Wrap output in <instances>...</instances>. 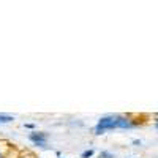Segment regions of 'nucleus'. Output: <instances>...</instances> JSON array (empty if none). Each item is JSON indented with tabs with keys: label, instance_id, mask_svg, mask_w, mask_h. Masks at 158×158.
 Masks as SVG:
<instances>
[{
	"label": "nucleus",
	"instance_id": "f257e3e1",
	"mask_svg": "<svg viewBox=\"0 0 158 158\" xmlns=\"http://www.w3.org/2000/svg\"><path fill=\"white\" fill-rule=\"evenodd\" d=\"M138 127H139V122H135L128 115L108 114V115L100 117V120L97 122L94 131L97 136H100V135H104L106 131H111V130H133Z\"/></svg>",
	"mask_w": 158,
	"mask_h": 158
},
{
	"label": "nucleus",
	"instance_id": "f03ea898",
	"mask_svg": "<svg viewBox=\"0 0 158 158\" xmlns=\"http://www.w3.org/2000/svg\"><path fill=\"white\" fill-rule=\"evenodd\" d=\"M48 133H44V131H32V133L29 135V139L30 142H33L36 147H46L48 144Z\"/></svg>",
	"mask_w": 158,
	"mask_h": 158
},
{
	"label": "nucleus",
	"instance_id": "7ed1b4c3",
	"mask_svg": "<svg viewBox=\"0 0 158 158\" xmlns=\"http://www.w3.org/2000/svg\"><path fill=\"white\" fill-rule=\"evenodd\" d=\"M15 120V117L13 115H8V114H0V125H3V123H10Z\"/></svg>",
	"mask_w": 158,
	"mask_h": 158
},
{
	"label": "nucleus",
	"instance_id": "20e7f679",
	"mask_svg": "<svg viewBox=\"0 0 158 158\" xmlns=\"http://www.w3.org/2000/svg\"><path fill=\"white\" fill-rule=\"evenodd\" d=\"M98 158H115V155L112 152H109V150H101L98 153Z\"/></svg>",
	"mask_w": 158,
	"mask_h": 158
},
{
	"label": "nucleus",
	"instance_id": "39448f33",
	"mask_svg": "<svg viewBox=\"0 0 158 158\" xmlns=\"http://www.w3.org/2000/svg\"><path fill=\"white\" fill-rule=\"evenodd\" d=\"M94 155H95V150L94 149H87V150H84L81 153V158H92Z\"/></svg>",
	"mask_w": 158,
	"mask_h": 158
},
{
	"label": "nucleus",
	"instance_id": "423d86ee",
	"mask_svg": "<svg viewBox=\"0 0 158 158\" xmlns=\"http://www.w3.org/2000/svg\"><path fill=\"white\" fill-rule=\"evenodd\" d=\"M24 127H25V128H30V130H32V128H35V125H33V123H24Z\"/></svg>",
	"mask_w": 158,
	"mask_h": 158
},
{
	"label": "nucleus",
	"instance_id": "0eeeda50",
	"mask_svg": "<svg viewBox=\"0 0 158 158\" xmlns=\"http://www.w3.org/2000/svg\"><path fill=\"white\" fill-rule=\"evenodd\" d=\"M133 144H135V146H141L142 142H141V139H135V141H133Z\"/></svg>",
	"mask_w": 158,
	"mask_h": 158
},
{
	"label": "nucleus",
	"instance_id": "6e6552de",
	"mask_svg": "<svg viewBox=\"0 0 158 158\" xmlns=\"http://www.w3.org/2000/svg\"><path fill=\"white\" fill-rule=\"evenodd\" d=\"M153 125H155V128L158 130V118H156V120H155V123H153Z\"/></svg>",
	"mask_w": 158,
	"mask_h": 158
},
{
	"label": "nucleus",
	"instance_id": "1a4fd4ad",
	"mask_svg": "<svg viewBox=\"0 0 158 158\" xmlns=\"http://www.w3.org/2000/svg\"><path fill=\"white\" fill-rule=\"evenodd\" d=\"M0 158H5V155H3V152L0 150Z\"/></svg>",
	"mask_w": 158,
	"mask_h": 158
},
{
	"label": "nucleus",
	"instance_id": "9d476101",
	"mask_svg": "<svg viewBox=\"0 0 158 158\" xmlns=\"http://www.w3.org/2000/svg\"><path fill=\"white\" fill-rule=\"evenodd\" d=\"M59 158H62V156H59Z\"/></svg>",
	"mask_w": 158,
	"mask_h": 158
}]
</instances>
